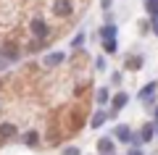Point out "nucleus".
Listing matches in <instances>:
<instances>
[{"label":"nucleus","instance_id":"22","mask_svg":"<svg viewBox=\"0 0 158 155\" xmlns=\"http://www.w3.org/2000/svg\"><path fill=\"white\" fill-rule=\"evenodd\" d=\"M127 155H145V150H142V147H129Z\"/></svg>","mask_w":158,"mask_h":155},{"label":"nucleus","instance_id":"25","mask_svg":"<svg viewBox=\"0 0 158 155\" xmlns=\"http://www.w3.org/2000/svg\"><path fill=\"white\" fill-rule=\"evenodd\" d=\"M6 66H8V58L3 55V53H0V68H6Z\"/></svg>","mask_w":158,"mask_h":155},{"label":"nucleus","instance_id":"1","mask_svg":"<svg viewBox=\"0 0 158 155\" xmlns=\"http://www.w3.org/2000/svg\"><path fill=\"white\" fill-rule=\"evenodd\" d=\"M156 97H158V82H148L145 87H140V92H137V100L145 103L148 108L156 105Z\"/></svg>","mask_w":158,"mask_h":155},{"label":"nucleus","instance_id":"8","mask_svg":"<svg viewBox=\"0 0 158 155\" xmlns=\"http://www.w3.org/2000/svg\"><path fill=\"white\" fill-rule=\"evenodd\" d=\"M53 13H56L58 18L69 16V13H71V3H69V0H56V3H53Z\"/></svg>","mask_w":158,"mask_h":155},{"label":"nucleus","instance_id":"24","mask_svg":"<svg viewBox=\"0 0 158 155\" xmlns=\"http://www.w3.org/2000/svg\"><path fill=\"white\" fill-rule=\"evenodd\" d=\"M150 113H153V121H158V103H156V105L150 108Z\"/></svg>","mask_w":158,"mask_h":155},{"label":"nucleus","instance_id":"17","mask_svg":"<svg viewBox=\"0 0 158 155\" xmlns=\"http://www.w3.org/2000/svg\"><path fill=\"white\" fill-rule=\"evenodd\" d=\"M145 11L150 13V18L158 16V0H145Z\"/></svg>","mask_w":158,"mask_h":155},{"label":"nucleus","instance_id":"5","mask_svg":"<svg viewBox=\"0 0 158 155\" xmlns=\"http://www.w3.org/2000/svg\"><path fill=\"white\" fill-rule=\"evenodd\" d=\"M98 153L100 155H116V139L113 137H100L98 139Z\"/></svg>","mask_w":158,"mask_h":155},{"label":"nucleus","instance_id":"19","mask_svg":"<svg viewBox=\"0 0 158 155\" xmlns=\"http://www.w3.org/2000/svg\"><path fill=\"white\" fill-rule=\"evenodd\" d=\"M61 155H82V153H79V147L69 145V147H63V150H61Z\"/></svg>","mask_w":158,"mask_h":155},{"label":"nucleus","instance_id":"21","mask_svg":"<svg viewBox=\"0 0 158 155\" xmlns=\"http://www.w3.org/2000/svg\"><path fill=\"white\" fill-rule=\"evenodd\" d=\"M111 84H116V87L121 84V71H113L111 74Z\"/></svg>","mask_w":158,"mask_h":155},{"label":"nucleus","instance_id":"7","mask_svg":"<svg viewBox=\"0 0 158 155\" xmlns=\"http://www.w3.org/2000/svg\"><path fill=\"white\" fill-rule=\"evenodd\" d=\"M106 121H111V118H108V111H103V108H100V111H95V113L90 116V126H92V129L106 126Z\"/></svg>","mask_w":158,"mask_h":155},{"label":"nucleus","instance_id":"4","mask_svg":"<svg viewBox=\"0 0 158 155\" xmlns=\"http://www.w3.org/2000/svg\"><path fill=\"white\" fill-rule=\"evenodd\" d=\"M137 134H140V139H142V145H150L153 139H156V124H153V121H148V124H142V126L137 129Z\"/></svg>","mask_w":158,"mask_h":155},{"label":"nucleus","instance_id":"16","mask_svg":"<svg viewBox=\"0 0 158 155\" xmlns=\"http://www.w3.org/2000/svg\"><path fill=\"white\" fill-rule=\"evenodd\" d=\"M103 50H106L108 55H113V53H116V50H118L116 39H103Z\"/></svg>","mask_w":158,"mask_h":155},{"label":"nucleus","instance_id":"20","mask_svg":"<svg viewBox=\"0 0 158 155\" xmlns=\"http://www.w3.org/2000/svg\"><path fill=\"white\" fill-rule=\"evenodd\" d=\"M95 68H98V71H103V68H106V58H103V55L95 58Z\"/></svg>","mask_w":158,"mask_h":155},{"label":"nucleus","instance_id":"15","mask_svg":"<svg viewBox=\"0 0 158 155\" xmlns=\"http://www.w3.org/2000/svg\"><path fill=\"white\" fill-rule=\"evenodd\" d=\"M63 58H66V53H50V55H45V66H58V63L63 61Z\"/></svg>","mask_w":158,"mask_h":155},{"label":"nucleus","instance_id":"9","mask_svg":"<svg viewBox=\"0 0 158 155\" xmlns=\"http://www.w3.org/2000/svg\"><path fill=\"white\" fill-rule=\"evenodd\" d=\"M21 142L27 145V147H40V134L34 132V129H29V132L21 134Z\"/></svg>","mask_w":158,"mask_h":155},{"label":"nucleus","instance_id":"12","mask_svg":"<svg viewBox=\"0 0 158 155\" xmlns=\"http://www.w3.org/2000/svg\"><path fill=\"white\" fill-rule=\"evenodd\" d=\"M0 53H3V55L8 58V63L19 61V55H21V53H19V47H16V45H3V47H0Z\"/></svg>","mask_w":158,"mask_h":155},{"label":"nucleus","instance_id":"14","mask_svg":"<svg viewBox=\"0 0 158 155\" xmlns=\"http://www.w3.org/2000/svg\"><path fill=\"white\" fill-rule=\"evenodd\" d=\"M95 100H98V105H100V108H106V105H108V100H111V92H108V87H100V89H98Z\"/></svg>","mask_w":158,"mask_h":155},{"label":"nucleus","instance_id":"23","mask_svg":"<svg viewBox=\"0 0 158 155\" xmlns=\"http://www.w3.org/2000/svg\"><path fill=\"white\" fill-rule=\"evenodd\" d=\"M150 29H153V34L158 37V16H153V18H150Z\"/></svg>","mask_w":158,"mask_h":155},{"label":"nucleus","instance_id":"26","mask_svg":"<svg viewBox=\"0 0 158 155\" xmlns=\"http://www.w3.org/2000/svg\"><path fill=\"white\" fill-rule=\"evenodd\" d=\"M153 124H156V139H158V121H153Z\"/></svg>","mask_w":158,"mask_h":155},{"label":"nucleus","instance_id":"2","mask_svg":"<svg viewBox=\"0 0 158 155\" xmlns=\"http://www.w3.org/2000/svg\"><path fill=\"white\" fill-rule=\"evenodd\" d=\"M127 103H129V92H116L111 97V111H108V118H116L118 111H124Z\"/></svg>","mask_w":158,"mask_h":155},{"label":"nucleus","instance_id":"6","mask_svg":"<svg viewBox=\"0 0 158 155\" xmlns=\"http://www.w3.org/2000/svg\"><path fill=\"white\" fill-rule=\"evenodd\" d=\"M29 32H32L37 39H45L48 34H50V29H48V24L42 21V18H34V21L29 24Z\"/></svg>","mask_w":158,"mask_h":155},{"label":"nucleus","instance_id":"3","mask_svg":"<svg viewBox=\"0 0 158 155\" xmlns=\"http://www.w3.org/2000/svg\"><path fill=\"white\" fill-rule=\"evenodd\" d=\"M132 132H135V129H132L129 124H118V126L113 129V134H111V137L116 139V142H121V145H129V139H132Z\"/></svg>","mask_w":158,"mask_h":155},{"label":"nucleus","instance_id":"11","mask_svg":"<svg viewBox=\"0 0 158 155\" xmlns=\"http://www.w3.org/2000/svg\"><path fill=\"white\" fill-rule=\"evenodd\" d=\"M142 63H145V61H142V55H127L124 68H127V71H140Z\"/></svg>","mask_w":158,"mask_h":155},{"label":"nucleus","instance_id":"13","mask_svg":"<svg viewBox=\"0 0 158 155\" xmlns=\"http://www.w3.org/2000/svg\"><path fill=\"white\" fill-rule=\"evenodd\" d=\"M16 137V126L13 124H0V139H13Z\"/></svg>","mask_w":158,"mask_h":155},{"label":"nucleus","instance_id":"10","mask_svg":"<svg viewBox=\"0 0 158 155\" xmlns=\"http://www.w3.org/2000/svg\"><path fill=\"white\" fill-rule=\"evenodd\" d=\"M116 34H118V29H116L113 21H108V24L100 27V39H116Z\"/></svg>","mask_w":158,"mask_h":155},{"label":"nucleus","instance_id":"18","mask_svg":"<svg viewBox=\"0 0 158 155\" xmlns=\"http://www.w3.org/2000/svg\"><path fill=\"white\" fill-rule=\"evenodd\" d=\"M85 39H87V37H85V32H79L77 37L71 39V47H74V50H77V47H82V45H85Z\"/></svg>","mask_w":158,"mask_h":155}]
</instances>
